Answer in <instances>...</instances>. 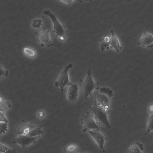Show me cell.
<instances>
[{
    "instance_id": "29",
    "label": "cell",
    "mask_w": 153,
    "mask_h": 153,
    "mask_svg": "<svg viewBox=\"0 0 153 153\" xmlns=\"http://www.w3.org/2000/svg\"><path fill=\"white\" fill-rule=\"evenodd\" d=\"M78 0L79 2H83V1H87L88 0Z\"/></svg>"
},
{
    "instance_id": "15",
    "label": "cell",
    "mask_w": 153,
    "mask_h": 153,
    "mask_svg": "<svg viewBox=\"0 0 153 153\" xmlns=\"http://www.w3.org/2000/svg\"><path fill=\"white\" fill-rule=\"evenodd\" d=\"M143 144L138 142L134 143L128 150V153H142L143 150Z\"/></svg>"
},
{
    "instance_id": "13",
    "label": "cell",
    "mask_w": 153,
    "mask_h": 153,
    "mask_svg": "<svg viewBox=\"0 0 153 153\" xmlns=\"http://www.w3.org/2000/svg\"><path fill=\"white\" fill-rule=\"evenodd\" d=\"M111 37L110 47V48H113L117 53H119L121 50L122 47L120 45L119 41L115 35L114 31H111Z\"/></svg>"
},
{
    "instance_id": "10",
    "label": "cell",
    "mask_w": 153,
    "mask_h": 153,
    "mask_svg": "<svg viewBox=\"0 0 153 153\" xmlns=\"http://www.w3.org/2000/svg\"><path fill=\"white\" fill-rule=\"evenodd\" d=\"M137 43L138 45L143 47L152 48L153 47V36L152 34L144 31Z\"/></svg>"
},
{
    "instance_id": "20",
    "label": "cell",
    "mask_w": 153,
    "mask_h": 153,
    "mask_svg": "<svg viewBox=\"0 0 153 153\" xmlns=\"http://www.w3.org/2000/svg\"><path fill=\"white\" fill-rule=\"evenodd\" d=\"M23 52L25 54L31 57H35L36 55L35 51L31 48L25 47Z\"/></svg>"
},
{
    "instance_id": "18",
    "label": "cell",
    "mask_w": 153,
    "mask_h": 153,
    "mask_svg": "<svg viewBox=\"0 0 153 153\" xmlns=\"http://www.w3.org/2000/svg\"><path fill=\"white\" fill-rule=\"evenodd\" d=\"M148 126L145 135L151 131L153 130V113L150 114L147 119Z\"/></svg>"
},
{
    "instance_id": "5",
    "label": "cell",
    "mask_w": 153,
    "mask_h": 153,
    "mask_svg": "<svg viewBox=\"0 0 153 153\" xmlns=\"http://www.w3.org/2000/svg\"><path fill=\"white\" fill-rule=\"evenodd\" d=\"M73 66V65L71 63L66 65L64 69L60 72L57 80L54 83L56 87H60L61 91H63L65 86H70L73 84L69 81L68 75V71Z\"/></svg>"
},
{
    "instance_id": "27",
    "label": "cell",
    "mask_w": 153,
    "mask_h": 153,
    "mask_svg": "<svg viewBox=\"0 0 153 153\" xmlns=\"http://www.w3.org/2000/svg\"><path fill=\"white\" fill-rule=\"evenodd\" d=\"M68 4H72L74 0H58Z\"/></svg>"
},
{
    "instance_id": "21",
    "label": "cell",
    "mask_w": 153,
    "mask_h": 153,
    "mask_svg": "<svg viewBox=\"0 0 153 153\" xmlns=\"http://www.w3.org/2000/svg\"><path fill=\"white\" fill-rule=\"evenodd\" d=\"M0 152L6 153L16 152V150L10 149L1 143L0 144Z\"/></svg>"
},
{
    "instance_id": "16",
    "label": "cell",
    "mask_w": 153,
    "mask_h": 153,
    "mask_svg": "<svg viewBox=\"0 0 153 153\" xmlns=\"http://www.w3.org/2000/svg\"><path fill=\"white\" fill-rule=\"evenodd\" d=\"M0 99V111L4 113L11 107V105L9 101L4 100L1 97Z\"/></svg>"
},
{
    "instance_id": "14",
    "label": "cell",
    "mask_w": 153,
    "mask_h": 153,
    "mask_svg": "<svg viewBox=\"0 0 153 153\" xmlns=\"http://www.w3.org/2000/svg\"><path fill=\"white\" fill-rule=\"evenodd\" d=\"M100 48L102 51L109 48L111 41V37L109 36L106 34L102 38L100 39Z\"/></svg>"
},
{
    "instance_id": "17",
    "label": "cell",
    "mask_w": 153,
    "mask_h": 153,
    "mask_svg": "<svg viewBox=\"0 0 153 153\" xmlns=\"http://www.w3.org/2000/svg\"><path fill=\"white\" fill-rule=\"evenodd\" d=\"M63 151L65 153H76L78 152L79 150L78 147L76 145L70 144L64 147Z\"/></svg>"
},
{
    "instance_id": "24",
    "label": "cell",
    "mask_w": 153,
    "mask_h": 153,
    "mask_svg": "<svg viewBox=\"0 0 153 153\" xmlns=\"http://www.w3.org/2000/svg\"><path fill=\"white\" fill-rule=\"evenodd\" d=\"M0 79H3L7 76L8 74V71L5 70L1 65H0Z\"/></svg>"
},
{
    "instance_id": "4",
    "label": "cell",
    "mask_w": 153,
    "mask_h": 153,
    "mask_svg": "<svg viewBox=\"0 0 153 153\" xmlns=\"http://www.w3.org/2000/svg\"><path fill=\"white\" fill-rule=\"evenodd\" d=\"M81 123L83 124L84 132L91 130H100V125L96 121L92 116L88 112L83 114L81 119Z\"/></svg>"
},
{
    "instance_id": "25",
    "label": "cell",
    "mask_w": 153,
    "mask_h": 153,
    "mask_svg": "<svg viewBox=\"0 0 153 153\" xmlns=\"http://www.w3.org/2000/svg\"><path fill=\"white\" fill-rule=\"evenodd\" d=\"M0 121L7 123L8 121L4 115V113L0 112Z\"/></svg>"
},
{
    "instance_id": "26",
    "label": "cell",
    "mask_w": 153,
    "mask_h": 153,
    "mask_svg": "<svg viewBox=\"0 0 153 153\" xmlns=\"http://www.w3.org/2000/svg\"><path fill=\"white\" fill-rule=\"evenodd\" d=\"M147 110L150 114L153 113V103L149 105Z\"/></svg>"
},
{
    "instance_id": "9",
    "label": "cell",
    "mask_w": 153,
    "mask_h": 153,
    "mask_svg": "<svg viewBox=\"0 0 153 153\" xmlns=\"http://www.w3.org/2000/svg\"><path fill=\"white\" fill-rule=\"evenodd\" d=\"M87 132L97 142L100 148L105 152L104 145L105 141L107 139L106 136L100 132L99 130H91Z\"/></svg>"
},
{
    "instance_id": "19",
    "label": "cell",
    "mask_w": 153,
    "mask_h": 153,
    "mask_svg": "<svg viewBox=\"0 0 153 153\" xmlns=\"http://www.w3.org/2000/svg\"><path fill=\"white\" fill-rule=\"evenodd\" d=\"M99 92L107 95L110 98H111L113 96V91L109 88L105 87H101L100 89Z\"/></svg>"
},
{
    "instance_id": "23",
    "label": "cell",
    "mask_w": 153,
    "mask_h": 153,
    "mask_svg": "<svg viewBox=\"0 0 153 153\" xmlns=\"http://www.w3.org/2000/svg\"><path fill=\"white\" fill-rule=\"evenodd\" d=\"M42 21L39 19H36L34 20L32 24V26L34 28H38L41 26Z\"/></svg>"
},
{
    "instance_id": "28",
    "label": "cell",
    "mask_w": 153,
    "mask_h": 153,
    "mask_svg": "<svg viewBox=\"0 0 153 153\" xmlns=\"http://www.w3.org/2000/svg\"><path fill=\"white\" fill-rule=\"evenodd\" d=\"M44 113L42 111H40L38 112V115L40 118L42 117L44 115Z\"/></svg>"
},
{
    "instance_id": "22",
    "label": "cell",
    "mask_w": 153,
    "mask_h": 153,
    "mask_svg": "<svg viewBox=\"0 0 153 153\" xmlns=\"http://www.w3.org/2000/svg\"><path fill=\"white\" fill-rule=\"evenodd\" d=\"M7 123L0 122V134L1 135L4 134L5 132L7 131Z\"/></svg>"
},
{
    "instance_id": "3",
    "label": "cell",
    "mask_w": 153,
    "mask_h": 153,
    "mask_svg": "<svg viewBox=\"0 0 153 153\" xmlns=\"http://www.w3.org/2000/svg\"><path fill=\"white\" fill-rule=\"evenodd\" d=\"M43 13L51 19L53 24V32L56 34V37H59L61 40H64L67 35L65 27L59 22L55 15L51 11L45 10Z\"/></svg>"
},
{
    "instance_id": "7",
    "label": "cell",
    "mask_w": 153,
    "mask_h": 153,
    "mask_svg": "<svg viewBox=\"0 0 153 153\" xmlns=\"http://www.w3.org/2000/svg\"><path fill=\"white\" fill-rule=\"evenodd\" d=\"M37 40L41 44L42 47L46 46L50 47L53 46V43L50 38V33L49 30L45 28L41 32L35 33Z\"/></svg>"
},
{
    "instance_id": "2",
    "label": "cell",
    "mask_w": 153,
    "mask_h": 153,
    "mask_svg": "<svg viewBox=\"0 0 153 153\" xmlns=\"http://www.w3.org/2000/svg\"><path fill=\"white\" fill-rule=\"evenodd\" d=\"M81 84L85 98L87 99L89 96H91L92 92L95 90L99 88V84L96 83L93 80L91 70L89 69L87 71V76L85 79L81 80Z\"/></svg>"
},
{
    "instance_id": "11",
    "label": "cell",
    "mask_w": 153,
    "mask_h": 153,
    "mask_svg": "<svg viewBox=\"0 0 153 153\" xmlns=\"http://www.w3.org/2000/svg\"><path fill=\"white\" fill-rule=\"evenodd\" d=\"M95 99L98 104L107 111L110 105V98L107 95L100 93H96L95 94Z\"/></svg>"
},
{
    "instance_id": "12",
    "label": "cell",
    "mask_w": 153,
    "mask_h": 153,
    "mask_svg": "<svg viewBox=\"0 0 153 153\" xmlns=\"http://www.w3.org/2000/svg\"><path fill=\"white\" fill-rule=\"evenodd\" d=\"M78 85L76 84H73L70 86L67 93V96L69 102H74L76 100L78 96Z\"/></svg>"
},
{
    "instance_id": "8",
    "label": "cell",
    "mask_w": 153,
    "mask_h": 153,
    "mask_svg": "<svg viewBox=\"0 0 153 153\" xmlns=\"http://www.w3.org/2000/svg\"><path fill=\"white\" fill-rule=\"evenodd\" d=\"M40 136L41 135H39L31 137L25 134L19 135L18 137L14 138L13 142L14 143H17L19 144L21 147L24 149L33 143L36 140L39 138Z\"/></svg>"
},
{
    "instance_id": "1",
    "label": "cell",
    "mask_w": 153,
    "mask_h": 153,
    "mask_svg": "<svg viewBox=\"0 0 153 153\" xmlns=\"http://www.w3.org/2000/svg\"><path fill=\"white\" fill-rule=\"evenodd\" d=\"M90 108L95 120L100 125L101 124L108 128L111 127L107 117V111L98 104L95 99L93 105L90 107Z\"/></svg>"
},
{
    "instance_id": "30",
    "label": "cell",
    "mask_w": 153,
    "mask_h": 153,
    "mask_svg": "<svg viewBox=\"0 0 153 153\" xmlns=\"http://www.w3.org/2000/svg\"><path fill=\"white\" fill-rule=\"evenodd\" d=\"M152 143H153V142Z\"/></svg>"
},
{
    "instance_id": "6",
    "label": "cell",
    "mask_w": 153,
    "mask_h": 153,
    "mask_svg": "<svg viewBox=\"0 0 153 153\" xmlns=\"http://www.w3.org/2000/svg\"><path fill=\"white\" fill-rule=\"evenodd\" d=\"M36 125L22 121L17 124L14 129L16 135L25 134L30 136L34 128Z\"/></svg>"
}]
</instances>
